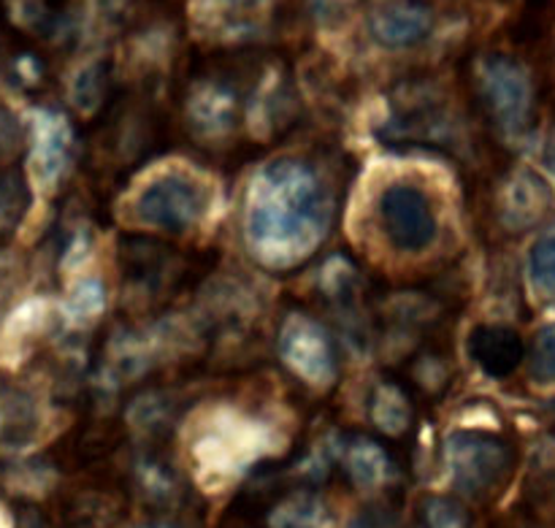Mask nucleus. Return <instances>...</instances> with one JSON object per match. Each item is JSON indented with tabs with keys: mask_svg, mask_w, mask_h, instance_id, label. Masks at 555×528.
<instances>
[{
	"mask_svg": "<svg viewBox=\"0 0 555 528\" xmlns=\"http://www.w3.org/2000/svg\"><path fill=\"white\" fill-rule=\"evenodd\" d=\"M331 215V195L318 171L296 157H282L249 182L244 239L258 263L293 269L318 253L328 236Z\"/></svg>",
	"mask_w": 555,
	"mask_h": 528,
	"instance_id": "f257e3e1",
	"label": "nucleus"
},
{
	"mask_svg": "<svg viewBox=\"0 0 555 528\" xmlns=\"http://www.w3.org/2000/svg\"><path fill=\"white\" fill-rule=\"evenodd\" d=\"M444 461L453 486L464 497L486 499L509 480L515 469V450L496 434L455 432L444 442Z\"/></svg>",
	"mask_w": 555,
	"mask_h": 528,
	"instance_id": "f03ea898",
	"label": "nucleus"
},
{
	"mask_svg": "<svg viewBox=\"0 0 555 528\" xmlns=\"http://www.w3.org/2000/svg\"><path fill=\"white\" fill-rule=\"evenodd\" d=\"M209 206L211 190L204 179L184 171H168L141 188L133 201V215L157 231L184 233L204 220Z\"/></svg>",
	"mask_w": 555,
	"mask_h": 528,
	"instance_id": "7ed1b4c3",
	"label": "nucleus"
},
{
	"mask_svg": "<svg viewBox=\"0 0 555 528\" xmlns=\"http://www.w3.org/2000/svg\"><path fill=\"white\" fill-rule=\"evenodd\" d=\"M377 220L385 242L401 255H421L437 242L439 217L434 201L412 182H390L377 198Z\"/></svg>",
	"mask_w": 555,
	"mask_h": 528,
	"instance_id": "20e7f679",
	"label": "nucleus"
},
{
	"mask_svg": "<svg viewBox=\"0 0 555 528\" xmlns=\"http://www.w3.org/2000/svg\"><path fill=\"white\" fill-rule=\"evenodd\" d=\"M480 90L486 106L504 133H524L531 123L534 108V90L531 79L518 60L507 54H491L480 65Z\"/></svg>",
	"mask_w": 555,
	"mask_h": 528,
	"instance_id": "39448f33",
	"label": "nucleus"
},
{
	"mask_svg": "<svg viewBox=\"0 0 555 528\" xmlns=\"http://www.w3.org/2000/svg\"><path fill=\"white\" fill-rule=\"evenodd\" d=\"M280 358L307 383L331 385L336 377V352L328 334L307 314H293L280 331Z\"/></svg>",
	"mask_w": 555,
	"mask_h": 528,
	"instance_id": "423d86ee",
	"label": "nucleus"
},
{
	"mask_svg": "<svg viewBox=\"0 0 555 528\" xmlns=\"http://www.w3.org/2000/svg\"><path fill=\"white\" fill-rule=\"evenodd\" d=\"M374 41L388 49H406L426 41L434 27L428 0H363Z\"/></svg>",
	"mask_w": 555,
	"mask_h": 528,
	"instance_id": "0eeeda50",
	"label": "nucleus"
},
{
	"mask_svg": "<svg viewBox=\"0 0 555 528\" xmlns=\"http://www.w3.org/2000/svg\"><path fill=\"white\" fill-rule=\"evenodd\" d=\"M524 356V339L509 325H477L469 334V358L488 377H509L520 366Z\"/></svg>",
	"mask_w": 555,
	"mask_h": 528,
	"instance_id": "6e6552de",
	"label": "nucleus"
},
{
	"mask_svg": "<svg viewBox=\"0 0 555 528\" xmlns=\"http://www.w3.org/2000/svg\"><path fill=\"white\" fill-rule=\"evenodd\" d=\"M70 125L57 112H38L33 130V171L43 188H52L70 155Z\"/></svg>",
	"mask_w": 555,
	"mask_h": 528,
	"instance_id": "1a4fd4ad",
	"label": "nucleus"
},
{
	"mask_svg": "<svg viewBox=\"0 0 555 528\" xmlns=\"http://www.w3.org/2000/svg\"><path fill=\"white\" fill-rule=\"evenodd\" d=\"M236 112L238 95L231 81L211 76V79L198 81L190 92L188 114L201 133L217 136L231 130L236 125Z\"/></svg>",
	"mask_w": 555,
	"mask_h": 528,
	"instance_id": "9d476101",
	"label": "nucleus"
},
{
	"mask_svg": "<svg viewBox=\"0 0 555 528\" xmlns=\"http://www.w3.org/2000/svg\"><path fill=\"white\" fill-rule=\"evenodd\" d=\"M345 466L347 475L358 488H379L393 475V464H390L388 453L372 439H356L345 450Z\"/></svg>",
	"mask_w": 555,
	"mask_h": 528,
	"instance_id": "9b49d317",
	"label": "nucleus"
},
{
	"mask_svg": "<svg viewBox=\"0 0 555 528\" xmlns=\"http://www.w3.org/2000/svg\"><path fill=\"white\" fill-rule=\"evenodd\" d=\"M369 410H372L374 426L383 434H388V437H401L412 423L410 396H406L404 388L393 383H385L374 390Z\"/></svg>",
	"mask_w": 555,
	"mask_h": 528,
	"instance_id": "f8f14e48",
	"label": "nucleus"
},
{
	"mask_svg": "<svg viewBox=\"0 0 555 528\" xmlns=\"http://www.w3.org/2000/svg\"><path fill=\"white\" fill-rule=\"evenodd\" d=\"M325 510L312 493H296L274 504L269 513L271 528H323Z\"/></svg>",
	"mask_w": 555,
	"mask_h": 528,
	"instance_id": "ddd939ff",
	"label": "nucleus"
},
{
	"mask_svg": "<svg viewBox=\"0 0 555 528\" xmlns=\"http://www.w3.org/2000/svg\"><path fill=\"white\" fill-rule=\"evenodd\" d=\"M106 63L85 65V68L74 76V85H70V103H74L79 112H95L103 101V92H106Z\"/></svg>",
	"mask_w": 555,
	"mask_h": 528,
	"instance_id": "4468645a",
	"label": "nucleus"
},
{
	"mask_svg": "<svg viewBox=\"0 0 555 528\" xmlns=\"http://www.w3.org/2000/svg\"><path fill=\"white\" fill-rule=\"evenodd\" d=\"M529 374L537 385H555V323L542 325L531 339Z\"/></svg>",
	"mask_w": 555,
	"mask_h": 528,
	"instance_id": "2eb2a0df",
	"label": "nucleus"
},
{
	"mask_svg": "<svg viewBox=\"0 0 555 528\" xmlns=\"http://www.w3.org/2000/svg\"><path fill=\"white\" fill-rule=\"evenodd\" d=\"M529 274L534 282V291L547 301H555V233H547L531 247Z\"/></svg>",
	"mask_w": 555,
	"mask_h": 528,
	"instance_id": "dca6fc26",
	"label": "nucleus"
},
{
	"mask_svg": "<svg viewBox=\"0 0 555 528\" xmlns=\"http://www.w3.org/2000/svg\"><path fill=\"white\" fill-rule=\"evenodd\" d=\"M22 209H25V188L22 179L14 173H0V236L11 231L16 220H20Z\"/></svg>",
	"mask_w": 555,
	"mask_h": 528,
	"instance_id": "f3484780",
	"label": "nucleus"
},
{
	"mask_svg": "<svg viewBox=\"0 0 555 528\" xmlns=\"http://www.w3.org/2000/svg\"><path fill=\"white\" fill-rule=\"evenodd\" d=\"M103 304H106V293L98 280H81L68 298V307L76 318H92L101 312Z\"/></svg>",
	"mask_w": 555,
	"mask_h": 528,
	"instance_id": "a211bd4d",
	"label": "nucleus"
},
{
	"mask_svg": "<svg viewBox=\"0 0 555 528\" xmlns=\"http://www.w3.org/2000/svg\"><path fill=\"white\" fill-rule=\"evenodd\" d=\"M423 515H426V528H469L464 507L450 499H431L426 502Z\"/></svg>",
	"mask_w": 555,
	"mask_h": 528,
	"instance_id": "6ab92c4d",
	"label": "nucleus"
},
{
	"mask_svg": "<svg viewBox=\"0 0 555 528\" xmlns=\"http://www.w3.org/2000/svg\"><path fill=\"white\" fill-rule=\"evenodd\" d=\"M358 0H312V11L320 22H339L352 11Z\"/></svg>",
	"mask_w": 555,
	"mask_h": 528,
	"instance_id": "aec40b11",
	"label": "nucleus"
},
{
	"mask_svg": "<svg viewBox=\"0 0 555 528\" xmlns=\"http://www.w3.org/2000/svg\"><path fill=\"white\" fill-rule=\"evenodd\" d=\"M352 528H393V518L388 515V510H369L352 524Z\"/></svg>",
	"mask_w": 555,
	"mask_h": 528,
	"instance_id": "412c9836",
	"label": "nucleus"
},
{
	"mask_svg": "<svg viewBox=\"0 0 555 528\" xmlns=\"http://www.w3.org/2000/svg\"><path fill=\"white\" fill-rule=\"evenodd\" d=\"M11 139H14V117L9 114V108L0 106V152L9 146Z\"/></svg>",
	"mask_w": 555,
	"mask_h": 528,
	"instance_id": "4be33fe9",
	"label": "nucleus"
},
{
	"mask_svg": "<svg viewBox=\"0 0 555 528\" xmlns=\"http://www.w3.org/2000/svg\"><path fill=\"white\" fill-rule=\"evenodd\" d=\"M547 166H551V171L555 173V136L551 139V144H547Z\"/></svg>",
	"mask_w": 555,
	"mask_h": 528,
	"instance_id": "5701e85b",
	"label": "nucleus"
}]
</instances>
